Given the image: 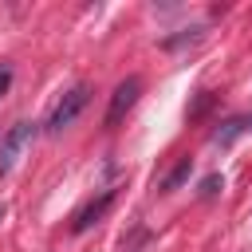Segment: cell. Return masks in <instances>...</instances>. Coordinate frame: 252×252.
Segmentation results:
<instances>
[{"instance_id": "cell-4", "label": "cell", "mask_w": 252, "mask_h": 252, "mask_svg": "<svg viewBox=\"0 0 252 252\" xmlns=\"http://www.w3.org/2000/svg\"><path fill=\"white\" fill-rule=\"evenodd\" d=\"M110 201H114V189H102L94 201H87V205L75 213V220H71V232H87L91 224H98V220H102V213L110 209Z\"/></svg>"}, {"instance_id": "cell-3", "label": "cell", "mask_w": 252, "mask_h": 252, "mask_svg": "<svg viewBox=\"0 0 252 252\" xmlns=\"http://www.w3.org/2000/svg\"><path fill=\"white\" fill-rule=\"evenodd\" d=\"M138 94H142V79H138V75H126V79L114 87V94H110V106H106V126H118V122L126 118V110L138 102Z\"/></svg>"}, {"instance_id": "cell-6", "label": "cell", "mask_w": 252, "mask_h": 252, "mask_svg": "<svg viewBox=\"0 0 252 252\" xmlns=\"http://www.w3.org/2000/svg\"><path fill=\"white\" fill-rule=\"evenodd\" d=\"M217 185H224V181L213 173V177H205V181H201V193H205V197H213V193H217Z\"/></svg>"}, {"instance_id": "cell-5", "label": "cell", "mask_w": 252, "mask_h": 252, "mask_svg": "<svg viewBox=\"0 0 252 252\" xmlns=\"http://www.w3.org/2000/svg\"><path fill=\"white\" fill-rule=\"evenodd\" d=\"M189 169H193V161H189V158H181V161H177V169H173V173L161 181V189H165V193H169V189H177V185L189 177Z\"/></svg>"}, {"instance_id": "cell-7", "label": "cell", "mask_w": 252, "mask_h": 252, "mask_svg": "<svg viewBox=\"0 0 252 252\" xmlns=\"http://www.w3.org/2000/svg\"><path fill=\"white\" fill-rule=\"evenodd\" d=\"M8 83H12V67H0V94L8 91Z\"/></svg>"}, {"instance_id": "cell-1", "label": "cell", "mask_w": 252, "mask_h": 252, "mask_svg": "<svg viewBox=\"0 0 252 252\" xmlns=\"http://www.w3.org/2000/svg\"><path fill=\"white\" fill-rule=\"evenodd\" d=\"M91 102V87L87 83H75L59 102H55V110H51V118H47V134H59V130H67L79 114H83V106Z\"/></svg>"}, {"instance_id": "cell-8", "label": "cell", "mask_w": 252, "mask_h": 252, "mask_svg": "<svg viewBox=\"0 0 252 252\" xmlns=\"http://www.w3.org/2000/svg\"><path fill=\"white\" fill-rule=\"evenodd\" d=\"M0 220H4V205H0Z\"/></svg>"}, {"instance_id": "cell-2", "label": "cell", "mask_w": 252, "mask_h": 252, "mask_svg": "<svg viewBox=\"0 0 252 252\" xmlns=\"http://www.w3.org/2000/svg\"><path fill=\"white\" fill-rule=\"evenodd\" d=\"M32 142H35V126H32V122H16V126L0 138V177L12 173V165L20 161V154H24Z\"/></svg>"}]
</instances>
